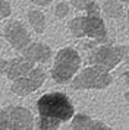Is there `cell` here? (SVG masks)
Returning a JSON list of instances; mask_svg holds the SVG:
<instances>
[{"label": "cell", "mask_w": 129, "mask_h": 130, "mask_svg": "<svg viewBox=\"0 0 129 130\" xmlns=\"http://www.w3.org/2000/svg\"><path fill=\"white\" fill-rule=\"evenodd\" d=\"M32 5H35V6H40V7H46L48 6L50 3H51L53 0H29Z\"/></svg>", "instance_id": "ffe728a7"}, {"label": "cell", "mask_w": 129, "mask_h": 130, "mask_svg": "<svg viewBox=\"0 0 129 130\" xmlns=\"http://www.w3.org/2000/svg\"><path fill=\"white\" fill-rule=\"evenodd\" d=\"M54 16L57 19H64L70 13V5L68 2H59L54 6Z\"/></svg>", "instance_id": "2e32d148"}, {"label": "cell", "mask_w": 129, "mask_h": 130, "mask_svg": "<svg viewBox=\"0 0 129 130\" xmlns=\"http://www.w3.org/2000/svg\"><path fill=\"white\" fill-rule=\"evenodd\" d=\"M21 53L23 59L32 64H46L53 57V50L44 42H29Z\"/></svg>", "instance_id": "9c48e42d"}, {"label": "cell", "mask_w": 129, "mask_h": 130, "mask_svg": "<svg viewBox=\"0 0 129 130\" xmlns=\"http://www.w3.org/2000/svg\"><path fill=\"white\" fill-rule=\"evenodd\" d=\"M34 66L35 64L27 61L22 56H21V57H13V59L7 60V66H6L3 75H6L7 79H10L12 82H13V80H16V79L25 77L29 72H31V69H32Z\"/></svg>", "instance_id": "30bf717a"}, {"label": "cell", "mask_w": 129, "mask_h": 130, "mask_svg": "<svg viewBox=\"0 0 129 130\" xmlns=\"http://www.w3.org/2000/svg\"><path fill=\"white\" fill-rule=\"evenodd\" d=\"M129 50L126 45H117V44H100L97 47L91 48L88 54V60L91 66H98L104 70L110 72L116 69L123 60L128 57Z\"/></svg>", "instance_id": "3957f363"}, {"label": "cell", "mask_w": 129, "mask_h": 130, "mask_svg": "<svg viewBox=\"0 0 129 130\" xmlns=\"http://www.w3.org/2000/svg\"><path fill=\"white\" fill-rule=\"evenodd\" d=\"M113 83V76L110 72L98 66H88L76 73L70 80V88L75 91L82 89H106Z\"/></svg>", "instance_id": "277c9868"}, {"label": "cell", "mask_w": 129, "mask_h": 130, "mask_svg": "<svg viewBox=\"0 0 129 130\" xmlns=\"http://www.w3.org/2000/svg\"><path fill=\"white\" fill-rule=\"evenodd\" d=\"M82 59L79 53L72 47L60 48L54 56V63L51 67V77L59 85L70 82L79 72Z\"/></svg>", "instance_id": "7a4b0ae2"}, {"label": "cell", "mask_w": 129, "mask_h": 130, "mask_svg": "<svg viewBox=\"0 0 129 130\" xmlns=\"http://www.w3.org/2000/svg\"><path fill=\"white\" fill-rule=\"evenodd\" d=\"M85 130H113L111 127H109V126H106L103 121H100V120H94V118H91V121L88 123L87 129Z\"/></svg>", "instance_id": "d6986e66"}, {"label": "cell", "mask_w": 129, "mask_h": 130, "mask_svg": "<svg viewBox=\"0 0 129 130\" xmlns=\"http://www.w3.org/2000/svg\"><path fill=\"white\" fill-rule=\"evenodd\" d=\"M126 19H128V24H129V7H128V10H126Z\"/></svg>", "instance_id": "603a6c76"}, {"label": "cell", "mask_w": 129, "mask_h": 130, "mask_svg": "<svg viewBox=\"0 0 129 130\" xmlns=\"http://www.w3.org/2000/svg\"><path fill=\"white\" fill-rule=\"evenodd\" d=\"M12 15V5L6 0H0V21L7 19Z\"/></svg>", "instance_id": "e0dca14e"}, {"label": "cell", "mask_w": 129, "mask_h": 130, "mask_svg": "<svg viewBox=\"0 0 129 130\" xmlns=\"http://www.w3.org/2000/svg\"><path fill=\"white\" fill-rule=\"evenodd\" d=\"M37 111L40 117L56 118L60 123H66L73 117L75 108L63 92H48L37 101Z\"/></svg>", "instance_id": "6da1fadb"}, {"label": "cell", "mask_w": 129, "mask_h": 130, "mask_svg": "<svg viewBox=\"0 0 129 130\" xmlns=\"http://www.w3.org/2000/svg\"><path fill=\"white\" fill-rule=\"evenodd\" d=\"M117 2H120V3H129V0H117Z\"/></svg>", "instance_id": "cb8c5ba5"}, {"label": "cell", "mask_w": 129, "mask_h": 130, "mask_svg": "<svg viewBox=\"0 0 129 130\" xmlns=\"http://www.w3.org/2000/svg\"><path fill=\"white\" fill-rule=\"evenodd\" d=\"M85 12H87V15H85V37L88 40L94 41L97 45L110 42L106 22L101 18L100 5L97 2H94Z\"/></svg>", "instance_id": "8992f818"}, {"label": "cell", "mask_w": 129, "mask_h": 130, "mask_svg": "<svg viewBox=\"0 0 129 130\" xmlns=\"http://www.w3.org/2000/svg\"><path fill=\"white\" fill-rule=\"evenodd\" d=\"M27 21H28L29 26L32 28L35 34H44V31L47 28V18L41 10L29 9L28 13H27Z\"/></svg>", "instance_id": "8fae6325"}, {"label": "cell", "mask_w": 129, "mask_h": 130, "mask_svg": "<svg viewBox=\"0 0 129 130\" xmlns=\"http://www.w3.org/2000/svg\"><path fill=\"white\" fill-rule=\"evenodd\" d=\"M3 37L9 42V45L16 51H22L31 42V34L25 24L21 21H9L5 25Z\"/></svg>", "instance_id": "ba28073f"}, {"label": "cell", "mask_w": 129, "mask_h": 130, "mask_svg": "<svg viewBox=\"0 0 129 130\" xmlns=\"http://www.w3.org/2000/svg\"><path fill=\"white\" fill-rule=\"evenodd\" d=\"M68 29L75 38H84L85 37V15L70 19L68 24Z\"/></svg>", "instance_id": "4fadbf2b"}, {"label": "cell", "mask_w": 129, "mask_h": 130, "mask_svg": "<svg viewBox=\"0 0 129 130\" xmlns=\"http://www.w3.org/2000/svg\"><path fill=\"white\" fill-rule=\"evenodd\" d=\"M6 66H7V60H6V59H3V57H0V73H2V75L5 73Z\"/></svg>", "instance_id": "44dd1931"}, {"label": "cell", "mask_w": 129, "mask_h": 130, "mask_svg": "<svg viewBox=\"0 0 129 130\" xmlns=\"http://www.w3.org/2000/svg\"><path fill=\"white\" fill-rule=\"evenodd\" d=\"M60 121L56 118H48V117H40L38 118V129L40 130H59Z\"/></svg>", "instance_id": "9a60e30c"}, {"label": "cell", "mask_w": 129, "mask_h": 130, "mask_svg": "<svg viewBox=\"0 0 129 130\" xmlns=\"http://www.w3.org/2000/svg\"><path fill=\"white\" fill-rule=\"evenodd\" d=\"M34 114L25 107L0 108V130H32Z\"/></svg>", "instance_id": "5b68a950"}, {"label": "cell", "mask_w": 129, "mask_h": 130, "mask_svg": "<svg viewBox=\"0 0 129 130\" xmlns=\"http://www.w3.org/2000/svg\"><path fill=\"white\" fill-rule=\"evenodd\" d=\"M0 25H2V21H0Z\"/></svg>", "instance_id": "484cf974"}, {"label": "cell", "mask_w": 129, "mask_h": 130, "mask_svg": "<svg viewBox=\"0 0 129 130\" xmlns=\"http://www.w3.org/2000/svg\"><path fill=\"white\" fill-rule=\"evenodd\" d=\"M46 79H47L46 69L40 64H35L25 77L13 80V83L10 85V91L15 95L27 96V95L35 92L37 89H40L43 86V83L46 82Z\"/></svg>", "instance_id": "52a82bcc"}, {"label": "cell", "mask_w": 129, "mask_h": 130, "mask_svg": "<svg viewBox=\"0 0 129 130\" xmlns=\"http://www.w3.org/2000/svg\"><path fill=\"white\" fill-rule=\"evenodd\" d=\"M89 121H91V117L87 114H73V117L70 118V129L85 130Z\"/></svg>", "instance_id": "5bb4252c"}, {"label": "cell", "mask_w": 129, "mask_h": 130, "mask_svg": "<svg viewBox=\"0 0 129 130\" xmlns=\"http://www.w3.org/2000/svg\"><path fill=\"white\" fill-rule=\"evenodd\" d=\"M101 10L110 19H120L125 13L123 5L117 0H104L103 5H101Z\"/></svg>", "instance_id": "7c38bea8"}, {"label": "cell", "mask_w": 129, "mask_h": 130, "mask_svg": "<svg viewBox=\"0 0 129 130\" xmlns=\"http://www.w3.org/2000/svg\"><path fill=\"white\" fill-rule=\"evenodd\" d=\"M0 53H2V44H0Z\"/></svg>", "instance_id": "d4e9b609"}, {"label": "cell", "mask_w": 129, "mask_h": 130, "mask_svg": "<svg viewBox=\"0 0 129 130\" xmlns=\"http://www.w3.org/2000/svg\"><path fill=\"white\" fill-rule=\"evenodd\" d=\"M95 0H69V5L73 6L76 10H87Z\"/></svg>", "instance_id": "ac0fdd59"}, {"label": "cell", "mask_w": 129, "mask_h": 130, "mask_svg": "<svg viewBox=\"0 0 129 130\" xmlns=\"http://www.w3.org/2000/svg\"><path fill=\"white\" fill-rule=\"evenodd\" d=\"M125 100L129 102V91H128V92H125Z\"/></svg>", "instance_id": "7402d4cb"}]
</instances>
